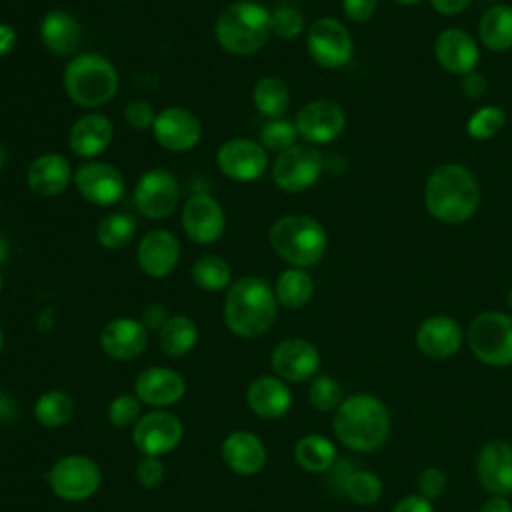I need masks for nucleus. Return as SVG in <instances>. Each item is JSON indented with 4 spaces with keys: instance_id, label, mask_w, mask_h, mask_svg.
I'll use <instances>...</instances> for the list:
<instances>
[{
    "instance_id": "obj_1",
    "label": "nucleus",
    "mask_w": 512,
    "mask_h": 512,
    "mask_svg": "<svg viewBox=\"0 0 512 512\" xmlns=\"http://www.w3.org/2000/svg\"><path fill=\"white\" fill-rule=\"evenodd\" d=\"M332 428L346 448L374 452L388 440L390 412L374 394H352L336 408Z\"/></svg>"
},
{
    "instance_id": "obj_2",
    "label": "nucleus",
    "mask_w": 512,
    "mask_h": 512,
    "mask_svg": "<svg viewBox=\"0 0 512 512\" xmlns=\"http://www.w3.org/2000/svg\"><path fill=\"white\" fill-rule=\"evenodd\" d=\"M424 204L430 216L440 222H466L474 216L480 204L478 182L466 166L442 164L428 176Z\"/></svg>"
},
{
    "instance_id": "obj_3",
    "label": "nucleus",
    "mask_w": 512,
    "mask_h": 512,
    "mask_svg": "<svg viewBox=\"0 0 512 512\" xmlns=\"http://www.w3.org/2000/svg\"><path fill=\"white\" fill-rule=\"evenodd\" d=\"M276 296L264 278L236 280L224 302V322L240 338H256L270 330L276 318Z\"/></svg>"
},
{
    "instance_id": "obj_4",
    "label": "nucleus",
    "mask_w": 512,
    "mask_h": 512,
    "mask_svg": "<svg viewBox=\"0 0 512 512\" xmlns=\"http://www.w3.org/2000/svg\"><path fill=\"white\" fill-rule=\"evenodd\" d=\"M218 44L234 56L258 52L272 34V14L254 2H236L226 6L214 26Z\"/></svg>"
},
{
    "instance_id": "obj_5",
    "label": "nucleus",
    "mask_w": 512,
    "mask_h": 512,
    "mask_svg": "<svg viewBox=\"0 0 512 512\" xmlns=\"http://www.w3.org/2000/svg\"><path fill=\"white\" fill-rule=\"evenodd\" d=\"M272 250L294 268L316 264L328 246L324 226L306 214H288L270 228Z\"/></svg>"
},
{
    "instance_id": "obj_6",
    "label": "nucleus",
    "mask_w": 512,
    "mask_h": 512,
    "mask_svg": "<svg viewBox=\"0 0 512 512\" xmlns=\"http://www.w3.org/2000/svg\"><path fill=\"white\" fill-rule=\"evenodd\" d=\"M64 88L78 106L98 108L114 98L118 90V72L102 54L84 52L68 62Z\"/></svg>"
},
{
    "instance_id": "obj_7",
    "label": "nucleus",
    "mask_w": 512,
    "mask_h": 512,
    "mask_svg": "<svg viewBox=\"0 0 512 512\" xmlns=\"http://www.w3.org/2000/svg\"><path fill=\"white\" fill-rule=\"evenodd\" d=\"M472 354L488 366L512 364V316L502 312H482L468 328Z\"/></svg>"
},
{
    "instance_id": "obj_8",
    "label": "nucleus",
    "mask_w": 512,
    "mask_h": 512,
    "mask_svg": "<svg viewBox=\"0 0 512 512\" xmlns=\"http://www.w3.org/2000/svg\"><path fill=\"white\" fill-rule=\"evenodd\" d=\"M50 490L66 500V502H80L90 498L102 480L98 464L80 454L64 456L60 458L48 472L46 476Z\"/></svg>"
},
{
    "instance_id": "obj_9",
    "label": "nucleus",
    "mask_w": 512,
    "mask_h": 512,
    "mask_svg": "<svg viewBox=\"0 0 512 512\" xmlns=\"http://www.w3.org/2000/svg\"><path fill=\"white\" fill-rule=\"evenodd\" d=\"M324 168V156L314 146L294 144L280 152L272 166V178L286 192H302L310 188Z\"/></svg>"
},
{
    "instance_id": "obj_10",
    "label": "nucleus",
    "mask_w": 512,
    "mask_h": 512,
    "mask_svg": "<svg viewBox=\"0 0 512 512\" xmlns=\"http://www.w3.org/2000/svg\"><path fill=\"white\" fill-rule=\"evenodd\" d=\"M310 58L322 68H340L352 58V36L336 18H318L306 36Z\"/></svg>"
},
{
    "instance_id": "obj_11",
    "label": "nucleus",
    "mask_w": 512,
    "mask_h": 512,
    "mask_svg": "<svg viewBox=\"0 0 512 512\" xmlns=\"http://www.w3.org/2000/svg\"><path fill=\"white\" fill-rule=\"evenodd\" d=\"M180 200V184L174 174L162 168H152L140 176L134 190L138 212L152 220L168 218Z\"/></svg>"
},
{
    "instance_id": "obj_12",
    "label": "nucleus",
    "mask_w": 512,
    "mask_h": 512,
    "mask_svg": "<svg viewBox=\"0 0 512 512\" xmlns=\"http://www.w3.org/2000/svg\"><path fill=\"white\" fill-rule=\"evenodd\" d=\"M184 436V426L178 416L156 410L140 416L134 424L132 440L144 456H162L172 452Z\"/></svg>"
},
{
    "instance_id": "obj_13",
    "label": "nucleus",
    "mask_w": 512,
    "mask_h": 512,
    "mask_svg": "<svg viewBox=\"0 0 512 512\" xmlns=\"http://www.w3.org/2000/svg\"><path fill=\"white\" fill-rule=\"evenodd\" d=\"M216 162L224 176L238 182H250L264 174L268 156L260 142L246 140V138H232L218 148Z\"/></svg>"
},
{
    "instance_id": "obj_14",
    "label": "nucleus",
    "mask_w": 512,
    "mask_h": 512,
    "mask_svg": "<svg viewBox=\"0 0 512 512\" xmlns=\"http://www.w3.org/2000/svg\"><path fill=\"white\" fill-rule=\"evenodd\" d=\"M152 132L162 148L170 152H186L200 142L202 124L194 112L180 106H170L156 114Z\"/></svg>"
},
{
    "instance_id": "obj_15",
    "label": "nucleus",
    "mask_w": 512,
    "mask_h": 512,
    "mask_svg": "<svg viewBox=\"0 0 512 512\" xmlns=\"http://www.w3.org/2000/svg\"><path fill=\"white\" fill-rule=\"evenodd\" d=\"M294 124L298 134L308 142L328 144L342 134L346 114L332 100H312L298 110Z\"/></svg>"
},
{
    "instance_id": "obj_16",
    "label": "nucleus",
    "mask_w": 512,
    "mask_h": 512,
    "mask_svg": "<svg viewBox=\"0 0 512 512\" xmlns=\"http://www.w3.org/2000/svg\"><path fill=\"white\" fill-rule=\"evenodd\" d=\"M272 370L284 382H304L320 368L318 348L304 338H286L272 350Z\"/></svg>"
},
{
    "instance_id": "obj_17",
    "label": "nucleus",
    "mask_w": 512,
    "mask_h": 512,
    "mask_svg": "<svg viewBox=\"0 0 512 512\" xmlns=\"http://www.w3.org/2000/svg\"><path fill=\"white\" fill-rule=\"evenodd\" d=\"M74 184L82 198L96 206H114L124 196V176L106 162L82 164L74 174Z\"/></svg>"
},
{
    "instance_id": "obj_18",
    "label": "nucleus",
    "mask_w": 512,
    "mask_h": 512,
    "mask_svg": "<svg viewBox=\"0 0 512 512\" xmlns=\"http://www.w3.org/2000/svg\"><path fill=\"white\" fill-rule=\"evenodd\" d=\"M476 478L492 496L512 494V444L504 440L486 442L476 456Z\"/></svg>"
},
{
    "instance_id": "obj_19",
    "label": "nucleus",
    "mask_w": 512,
    "mask_h": 512,
    "mask_svg": "<svg viewBox=\"0 0 512 512\" xmlns=\"http://www.w3.org/2000/svg\"><path fill=\"white\" fill-rule=\"evenodd\" d=\"M224 210L208 194H194L182 210V228L198 244H212L224 232Z\"/></svg>"
},
{
    "instance_id": "obj_20",
    "label": "nucleus",
    "mask_w": 512,
    "mask_h": 512,
    "mask_svg": "<svg viewBox=\"0 0 512 512\" xmlns=\"http://www.w3.org/2000/svg\"><path fill=\"white\" fill-rule=\"evenodd\" d=\"M418 350L434 360H444L454 356L462 346L460 324L444 314L426 318L416 330Z\"/></svg>"
},
{
    "instance_id": "obj_21",
    "label": "nucleus",
    "mask_w": 512,
    "mask_h": 512,
    "mask_svg": "<svg viewBox=\"0 0 512 512\" xmlns=\"http://www.w3.org/2000/svg\"><path fill=\"white\" fill-rule=\"evenodd\" d=\"M136 260L148 276L164 278L180 260V242L168 230H150L138 244Z\"/></svg>"
},
{
    "instance_id": "obj_22",
    "label": "nucleus",
    "mask_w": 512,
    "mask_h": 512,
    "mask_svg": "<svg viewBox=\"0 0 512 512\" xmlns=\"http://www.w3.org/2000/svg\"><path fill=\"white\" fill-rule=\"evenodd\" d=\"M148 328L134 318H114L100 332L102 350L116 360H132L144 352Z\"/></svg>"
},
{
    "instance_id": "obj_23",
    "label": "nucleus",
    "mask_w": 512,
    "mask_h": 512,
    "mask_svg": "<svg viewBox=\"0 0 512 512\" xmlns=\"http://www.w3.org/2000/svg\"><path fill=\"white\" fill-rule=\"evenodd\" d=\"M434 54L444 70L460 76L472 72L480 58L476 40L460 28L442 30L434 42Z\"/></svg>"
},
{
    "instance_id": "obj_24",
    "label": "nucleus",
    "mask_w": 512,
    "mask_h": 512,
    "mask_svg": "<svg viewBox=\"0 0 512 512\" xmlns=\"http://www.w3.org/2000/svg\"><path fill=\"white\" fill-rule=\"evenodd\" d=\"M134 390L138 400L144 404L170 406L184 396L186 384L178 372L164 366H154L138 374Z\"/></svg>"
},
{
    "instance_id": "obj_25",
    "label": "nucleus",
    "mask_w": 512,
    "mask_h": 512,
    "mask_svg": "<svg viewBox=\"0 0 512 512\" xmlns=\"http://www.w3.org/2000/svg\"><path fill=\"white\" fill-rule=\"evenodd\" d=\"M246 402L256 416L266 420H276L290 410L292 394L288 384L282 378L260 376L248 386Z\"/></svg>"
},
{
    "instance_id": "obj_26",
    "label": "nucleus",
    "mask_w": 512,
    "mask_h": 512,
    "mask_svg": "<svg viewBox=\"0 0 512 512\" xmlns=\"http://www.w3.org/2000/svg\"><path fill=\"white\" fill-rule=\"evenodd\" d=\"M222 458L230 470L242 476L256 474L266 464V448L252 432H232L222 444Z\"/></svg>"
},
{
    "instance_id": "obj_27",
    "label": "nucleus",
    "mask_w": 512,
    "mask_h": 512,
    "mask_svg": "<svg viewBox=\"0 0 512 512\" xmlns=\"http://www.w3.org/2000/svg\"><path fill=\"white\" fill-rule=\"evenodd\" d=\"M114 136L112 122L102 114H86L74 122L70 128L68 144L72 152L82 158H94L102 154Z\"/></svg>"
},
{
    "instance_id": "obj_28",
    "label": "nucleus",
    "mask_w": 512,
    "mask_h": 512,
    "mask_svg": "<svg viewBox=\"0 0 512 512\" xmlns=\"http://www.w3.org/2000/svg\"><path fill=\"white\" fill-rule=\"evenodd\" d=\"M40 40L52 54L68 56L80 46L82 28L72 14L50 10L40 22Z\"/></svg>"
},
{
    "instance_id": "obj_29",
    "label": "nucleus",
    "mask_w": 512,
    "mask_h": 512,
    "mask_svg": "<svg viewBox=\"0 0 512 512\" xmlns=\"http://www.w3.org/2000/svg\"><path fill=\"white\" fill-rule=\"evenodd\" d=\"M72 178V168L68 160L60 154H42L38 156L26 174L28 186L38 196H56L60 194Z\"/></svg>"
},
{
    "instance_id": "obj_30",
    "label": "nucleus",
    "mask_w": 512,
    "mask_h": 512,
    "mask_svg": "<svg viewBox=\"0 0 512 512\" xmlns=\"http://www.w3.org/2000/svg\"><path fill=\"white\" fill-rule=\"evenodd\" d=\"M480 42L494 52L512 48V6L496 4L488 8L478 26Z\"/></svg>"
},
{
    "instance_id": "obj_31",
    "label": "nucleus",
    "mask_w": 512,
    "mask_h": 512,
    "mask_svg": "<svg viewBox=\"0 0 512 512\" xmlns=\"http://www.w3.org/2000/svg\"><path fill=\"white\" fill-rule=\"evenodd\" d=\"M294 458L308 472H328L336 464V446L326 436L306 434L296 442Z\"/></svg>"
},
{
    "instance_id": "obj_32",
    "label": "nucleus",
    "mask_w": 512,
    "mask_h": 512,
    "mask_svg": "<svg viewBox=\"0 0 512 512\" xmlns=\"http://www.w3.org/2000/svg\"><path fill=\"white\" fill-rule=\"evenodd\" d=\"M196 340H198L196 324L184 314L168 316V320L164 322L158 334L162 352L174 358L188 354L196 346Z\"/></svg>"
},
{
    "instance_id": "obj_33",
    "label": "nucleus",
    "mask_w": 512,
    "mask_h": 512,
    "mask_svg": "<svg viewBox=\"0 0 512 512\" xmlns=\"http://www.w3.org/2000/svg\"><path fill=\"white\" fill-rule=\"evenodd\" d=\"M252 98H254L256 110L262 116H266L270 120H276V118H282V114L288 110L290 90H288V86L282 78L264 76L256 82Z\"/></svg>"
},
{
    "instance_id": "obj_34",
    "label": "nucleus",
    "mask_w": 512,
    "mask_h": 512,
    "mask_svg": "<svg viewBox=\"0 0 512 512\" xmlns=\"http://www.w3.org/2000/svg\"><path fill=\"white\" fill-rule=\"evenodd\" d=\"M314 292V282L310 278L308 272H304L302 268H288L284 270L274 286V296L276 300L286 306V308H302L304 304H308V300L312 298Z\"/></svg>"
},
{
    "instance_id": "obj_35",
    "label": "nucleus",
    "mask_w": 512,
    "mask_h": 512,
    "mask_svg": "<svg viewBox=\"0 0 512 512\" xmlns=\"http://www.w3.org/2000/svg\"><path fill=\"white\" fill-rule=\"evenodd\" d=\"M74 414V400L62 390L44 392L34 404V418L48 428H58L70 422Z\"/></svg>"
},
{
    "instance_id": "obj_36",
    "label": "nucleus",
    "mask_w": 512,
    "mask_h": 512,
    "mask_svg": "<svg viewBox=\"0 0 512 512\" xmlns=\"http://www.w3.org/2000/svg\"><path fill=\"white\" fill-rule=\"evenodd\" d=\"M192 280L198 288L206 292H218L230 284L232 270L222 256L206 254L194 262Z\"/></svg>"
},
{
    "instance_id": "obj_37",
    "label": "nucleus",
    "mask_w": 512,
    "mask_h": 512,
    "mask_svg": "<svg viewBox=\"0 0 512 512\" xmlns=\"http://www.w3.org/2000/svg\"><path fill=\"white\" fill-rule=\"evenodd\" d=\"M136 228H138V224L130 214L114 212V214L104 216L98 222L96 236L104 248L118 250V248H124L134 238Z\"/></svg>"
},
{
    "instance_id": "obj_38",
    "label": "nucleus",
    "mask_w": 512,
    "mask_h": 512,
    "mask_svg": "<svg viewBox=\"0 0 512 512\" xmlns=\"http://www.w3.org/2000/svg\"><path fill=\"white\" fill-rule=\"evenodd\" d=\"M342 488L350 500H354L356 504L368 506L380 500L384 484L380 476L370 470H350Z\"/></svg>"
},
{
    "instance_id": "obj_39",
    "label": "nucleus",
    "mask_w": 512,
    "mask_h": 512,
    "mask_svg": "<svg viewBox=\"0 0 512 512\" xmlns=\"http://www.w3.org/2000/svg\"><path fill=\"white\" fill-rule=\"evenodd\" d=\"M504 122H506V116L502 108L482 106L470 116L466 130L474 140H490L502 130Z\"/></svg>"
},
{
    "instance_id": "obj_40",
    "label": "nucleus",
    "mask_w": 512,
    "mask_h": 512,
    "mask_svg": "<svg viewBox=\"0 0 512 512\" xmlns=\"http://www.w3.org/2000/svg\"><path fill=\"white\" fill-rule=\"evenodd\" d=\"M308 400L310 404L320 412H336V408L342 404V388L340 384L328 376H316L308 388Z\"/></svg>"
},
{
    "instance_id": "obj_41",
    "label": "nucleus",
    "mask_w": 512,
    "mask_h": 512,
    "mask_svg": "<svg viewBox=\"0 0 512 512\" xmlns=\"http://www.w3.org/2000/svg\"><path fill=\"white\" fill-rule=\"evenodd\" d=\"M296 136H298L296 124L288 122L284 118L270 120V122H266L260 128V144L264 148H268V150L278 152V154L288 150L290 146H294L296 144Z\"/></svg>"
},
{
    "instance_id": "obj_42",
    "label": "nucleus",
    "mask_w": 512,
    "mask_h": 512,
    "mask_svg": "<svg viewBox=\"0 0 512 512\" xmlns=\"http://www.w3.org/2000/svg\"><path fill=\"white\" fill-rule=\"evenodd\" d=\"M108 420L116 428L134 426L140 420V400L132 394L116 396L108 406Z\"/></svg>"
},
{
    "instance_id": "obj_43",
    "label": "nucleus",
    "mask_w": 512,
    "mask_h": 512,
    "mask_svg": "<svg viewBox=\"0 0 512 512\" xmlns=\"http://www.w3.org/2000/svg\"><path fill=\"white\" fill-rule=\"evenodd\" d=\"M304 30V16L292 8L282 6L272 14V34H276L282 40H292Z\"/></svg>"
},
{
    "instance_id": "obj_44",
    "label": "nucleus",
    "mask_w": 512,
    "mask_h": 512,
    "mask_svg": "<svg viewBox=\"0 0 512 512\" xmlns=\"http://www.w3.org/2000/svg\"><path fill=\"white\" fill-rule=\"evenodd\" d=\"M418 494L430 502L438 500L448 488V476L436 466H428L418 474Z\"/></svg>"
},
{
    "instance_id": "obj_45",
    "label": "nucleus",
    "mask_w": 512,
    "mask_h": 512,
    "mask_svg": "<svg viewBox=\"0 0 512 512\" xmlns=\"http://www.w3.org/2000/svg\"><path fill=\"white\" fill-rule=\"evenodd\" d=\"M124 120L136 130H146L154 124L156 114L146 100H130L124 108Z\"/></svg>"
},
{
    "instance_id": "obj_46",
    "label": "nucleus",
    "mask_w": 512,
    "mask_h": 512,
    "mask_svg": "<svg viewBox=\"0 0 512 512\" xmlns=\"http://www.w3.org/2000/svg\"><path fill=\"white\" fill-rule=\"evenodd\" d=\"M164 464L156 456H144L136 466V480L144 488H156L164 480Z\"/></svg>"
},
{
    "instance_id": "obj_47",
    "label": "nucleus",
    "mask_w": 512,
    "mask_h": 512,
    "mask_svg": "<svg viewBox=\"0 0 512 512\" xmlns=\"http://www.w3.org/2000/svg\"><path fill=\"white\" fill-rule=\"evenodd\" d=\"M378 6V0H342V10L352 22H366Z\"/></svg>"
},
{
    "instance_id": "obj_48",
    "label": "nucleus",
    "mask_w": 512,
    "mask_h": 512,
    "mask_svg": "<svg viewBox=\"0 0 512 512\" xmlns=\"http://www.w3.org/2000/svg\"><path fill=\"white\" fill-rule=\"evenodd\" d=\"M486 88H488V82H486L484 74L472 70V72L462 76V90L468 98H472V100L482 98L486 94Z\"/></svg>"
},
{
    "instance_id": "obj_49",
    "label": "nucleus",
    "mask_w": 512,
    "mask_h": 512,
    "mask_svg": "<svg viewBox=\"0 0 512 512\" xmlns=\"http://www.w3.org/2000/svg\"><path fill=\"white\" fill-rule=\"evenodd\" d=\"M392 512H434V504L420 494H408L394 504Z\"/></svg>"
},
{
    "instance_id": "obj_50",
    "label": "nucleus",
    "mask_w": 512,
    "mask_h": 512,
    "mask_svg": "<svg viewBox=\"0 0 512 512\" xmlns=\"http://www.w3.org/2000/svg\"><path fill=\"white\" fill-rule=\"evenodd\" d=\"M166 320H168V314H166V310H164L160 304L148 306V308L144 310V314H142V324H144L146 328H158V330H160Z\"/></svg>"
},
{
    "instance_id": "obj_51",
    "label": "nucleus",
    "mask_w": 512,
    "mask_h": 512,
    "mask_svg": "<svg viewBox=\"0 0 512 512\" xmlns=\"http://www.w3.org/2000/svg\"><path fill=\"white\" fill-rule=\"evenodd\" d=\"M432 2V8L438 12V14H444V16H454V14H460L464 12L472 0H430Z\"/></svg>"
},
{
    "instance_id": "obj_52",
    "label": "nucleus",
    "mask_w": 512,
    "mask_h": 512,
    "mask_svg": "<svg viewBox=\"0 0 512 512\" xmlns=\"http://www.w3.org/2000/svg\"><path fill=\"white\" fill-rule=\"evenodd\" d=\"M16 46V30L10 24L0 22V58L8 56Z\"/></svg>"
},
{
    "instance_id": "obj_53",
    "label": "nucleus",
    "mask_w": 512,
    "mask_h": 512,
    "mask_svg": "<svg viewBox=\"0 0 512 512\" xmlns=\"http://www.w3.org/2000/svg\"><path fill=\"white\" fill-rule=\"evenodd\" d=\"M480 512H512V502L506 496H490L480 506Z\"/></svg>"
},
{
    "instance_id": "obj_54",
    "label": "nucleus",
    "mask_w": 512,
    "mask_h": 512,
    "mask_svg": "<svg viewBox=\"0 0 512 512\" xmlns=\"http://www.w3.org/2000/svg\"><path fill=\"white\" fill-rule=\"evenodd\" d=\"M14 416H16V402L12 400V396L0 392V424L14 420Z\"/></svg>"
},
{
    "instance_id": "obj_55",
    "label": "nucleus",
    "mask_w": 512,
    "mask_h": 512,
    "mask_svg": "<svg viewBox=\"0 0 512 512\" xmlns=\"http://www.w3.org/2000/svg\"><path fill=\"white\" fill-rule=\"evenodd\" d=\"M4 162H6V148L0 144V170H2Z\"/></svg>"
},
{
    "instance_id": "obj_56",
    "label": "nucleus",
    "mask_w": 512,
    "mask_h": 512,
    "mask_svg": "<svg viewBox=\"0 0 512 512\" xmlns=\"http://www.w3.org/2000/svg\"><path fill=\"white\" fill-rule=\"evenodd\" d=\"M396 4H402V6H412V4H418L420 0H394Z\"/></svg>"
},
{
    "instance_id": "obj_57",
    "label": "nucleus",
    "mask_w": 512,
    "mask_h": 512,
    "mask_svg": "<svg viewBox=\"0 0 512 512\" xmlns=\"http://www.w3.org/2000/svg\"><path fill=\"white\" fill-rule=\"evenodd\" d=\"M4 254H6V246L2 244V240H0V260L4 258Z\"/></svg>"
},
{
    "instance_id": "obj_58",
    "label": "nucleus",
    "mask_w": 512,
    "mask_h": 512,
    "mask_svg": "<svg viewBox=\"0 0 512 512\" xmlns=\"http://www.w3.org/2000/svg\"><path fill=\"white\" fill-rule=\"evenodd\" d=\"M2 346H4V332H2V328H0V352H2Z\"/></svg>"
},
{
    "instance_id": "obj_59",
    "label": "nucleus",
    "mask_w": 512,
    "mask_h": 512,
    "mask_svg": "<svg viewBox=\"0 0 512 512\" xmlns=\"http://www.w3.org/2000/svg\"><path fill=\"white\" fill-rule=\"evenodd\" d=\"M508 304H510V308H512V288H510V294H508Z\"/></svg>"
},
{
    "instance_id": "obj_60",
    "label": "nucleus",
    "mask_w": 512,
    "mask_h": 512,
    "mask_svg": "<svg viewBox=\"0 0 512 512\" xmlns=\"http://www.w3.org/2000/svg\"><path fill=\"white\" fill-rule=\"evenodd\" d=\"M0 292H2V272H0Z\"/></svg>"
}]
</instances>
